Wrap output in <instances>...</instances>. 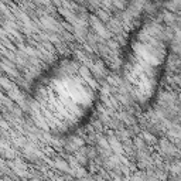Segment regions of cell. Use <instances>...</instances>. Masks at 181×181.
<instances>
[{"mask_svg":"<svg viewBox=\"0 0 181 181\" xmlns=\"http://www.w3.org/2000/svg\"><path fill=\"white\" fill-rule=\"evenodd\" d=\"M102 82L79 55H65L38 77L28 96V113L38 129L55 137L77 132L99 104Z\"/></svg>","mask_w":181,"mask_h":181,"instance_id":"1","label":"cell"},{"mask_svg":"<svg viewBox=\"0 0 181 181\" xmlns=\"http://www.w3.org/2000/svg\"><path fill=\"white\" fill-rule=\"evenodd\" d=\"M171 31L160 14H149L130 34L123 52L120 77L141 111L154 105L170 58Z\"/></svg>","mask_w":181,"mask_h":181,"instance_id":"2","label":"cell"}]
</instances>
